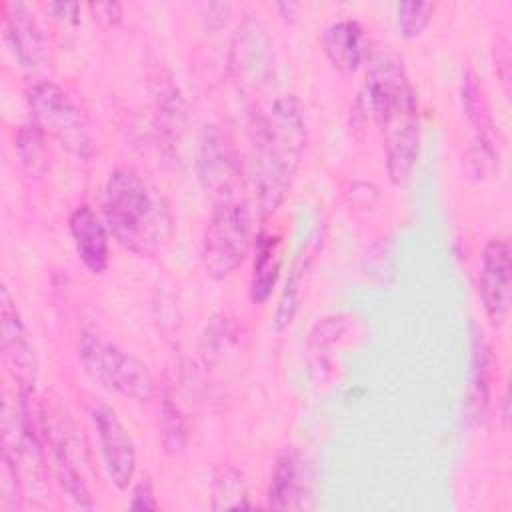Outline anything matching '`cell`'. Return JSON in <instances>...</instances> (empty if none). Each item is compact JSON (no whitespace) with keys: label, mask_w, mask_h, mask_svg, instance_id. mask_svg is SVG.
Masks as SVG:
<instances>
[{"label":"cell","mask_w":512,"mask_h":512,"mask_svg":"<svg viewBox=\"0 0 512 512\" xmlns=\"http://www.w3.org/2000/svg\"><path fill=\"white\" fill-rule=\"evenodd\" d=\"M368 98L382 136L388 178L394 186H406L420 152V114L404 60L392 46L370 56Z\"/></svg>","instance_id":"cell-1"},{"label":"cell","mask_w":512,"mask_h":512,"mask_svg":"<svg viewBox=\"0 0 512 512\" xmlns=\"http://www.w3.org/2000/svg\"><path fill=\"white\" fill-rule=\"evenodd\" d=\"M104 218L118 244L156 256L172 238L174 220L164 196L132 166H116L104 186Z\"/></svg>","instance_id":"cell-2"},{"label":"cell","mask_w":512,"mask_h":512,"mask_svg":"<svg viewBox=\"0 0 512 512\" xmlns=\"http://www.w3.org/2000/svg\"><path fill=\"white\" fill-rule=\"evenodd\" d=\"M304 106L294 94L276 98L256 114V190L262 214L288 196L306 148Z\"/></svg>","instance_id":"cell-3"},{"label":"cell","mask_w":512,"mask_h":512,"mask_svg":"<svg viewBox=\"0 0 512 512\" xmlns=\"http://www.w3.org/2000/svg\"><path fill=\"white\" fill-rule=\"evenodd\" d=\"M252 244V212L240 182L216 190L212 216L202 240V264L210 278L230 276L248 256Z\"/></svg>","instance_id":"cell-4"},{"label":"cell","mask_w":512,"mask_h":512,"mask_svg":"<svg viewBox=\"0 0 512 512\" xmlns=\"http://www.w3.org/2000/svg\"><path fill=\"white\" fill-rule=\"evenodd\" d=\"M78 358L90 378L104 388L114 390L136 402H148L154 396V378L148 366L134 354L114 342L104 340L92 330L78 336Z\"/></svg>","instance_id":"cell-5"},{"label":"cell","mask_w":512,"mask_h":512,"mask_svg":"<svg viewBox=\"0 0 512 512\" xmlns=\"http://www.w3.org/2000/svg\"><path fill=\"white\" fill-rule=\"evenodd\" d=\"M32 122L78 158H90L94 140L74 100L54 82L38 80L26 92Z\"/></svg>","instance_id":"cell-6"},{"label":"cell","mask_w":512,"mask_h":512,"mask_svg":"<svg viewBox=\"0 0 512 512\" xmlns=\"http://www.w3.org/2000/svg\"><path fill=\"white\" fill-rule=\"evenodd\" d=\"M232 72L240 92L246 98H256V94H260L272 82V38L262 20L254 16H248L236 30L232 42Z\"/></svg>","instance_id":"cell-7"},{"label":"cell","mask_w":512,"mask_h":512,"mask_svg":"<svg viewBox=\"0 0 512 512\" xmlns=\"http://www.w3.org/2000/svg\"><path fill=\"white\" fill-rule=\"evenodd\" d=\"M88 416L100 444L108 478L118 490H128L136 474V446L128 428L122 424L118 414L100 400L90 404Z\"/></svg>","instance_id":"cell-8"},{"label":"cell","mask_w":512,"mask_h":512,"mask_svg":"<svg viewBox=\"0 0 512 512\" xmlns=\"http://www.w3.org/2000/svg\"><path fill=\"white\" fill-rule=\"evenodd\" d=\"M0 344L4 364L14 378L18 390L32 392L36 380V354L30 332L20 316L8 286L0 290Z\"/></svg>","instance_id":"cell-9"},{"label":"cell","mask_w":512,"mask_h":512,"mask_svg":"<svg viewBox=\"0 0 512 512\" xmlns=\"http://www.w3.org/2000/svg\"><path fill=\"white\" fill-rule=\"evenodd\" d=\"M506 238H490L480 262V298L492 326H502L510 310L512 264Z\"/></svg>","instance_id":"cell-10"},{"label":"cell","mask_w":512,"mask_h":512,"mask_svg":"<svg viewBox=\"0 0 512 512\" xmlns=\"http://www.w3.org/2000/svg\"><path fill=\"white\" fill-rule=\"evenodd\" d=\"M50 430V444L54 450L56 466H58V478L66 494L80 506V508H94L96 504L92 502V494L84 482L82 476V444L80 438L74 434L72 422H54L48 426Z\"/></svg>","instance_id":"cell-11"},{"label":"cell","mask_w":512,"mask_h":512,"mask_svg":"<svg viewBox=\"0 0 512 512\" xmlns=\"http://www.w3.org/2000/svg\"><path fill=\"white\" fill-rule=\"evenodd\" d=\"M4 36L20 66L34 70L46 58V40L34 14L22 2H4Z\"/></svg>","instance_id":"cell-12"},{"label":"cell","mask_w":512,"mask_h":512,"mask_svg":"<svg viewBox=\"0 0 512 512\" xmlns=\"http://www.w3.org/2000/svg\"><path fill=\"white\" fill-rule=\"evenodd\" d=\"M462 106L468 116V120L474 126V156L472 162L478 168V172H486L488 168H494L498 160V152L494 150V126L488 112V104L482 92V84L478 82V76L468 70L462 78Z\"/></svg>","instance_id":"cell-13"},{"label":"cell","mask_w":512,"mask_h":512,"mask_svg":"<svg viewBox=\"0 0 512 512\" xmlns=\"http://www.w3.org/2000/svg\"><path fill=\"white\" fill-rule=\"evenodd\" d=\"M68 228L84 268L92 274L104 272L110 260V244L106 226L102 224L98 214L88 204H80L72 210L68 218Z\"/></svg>","instance_id":"cell-14"},{"label":"cell","mask_w":512,"mask_h":512,"mask_svg":"<svg viewBox=\"0 0 512 512\" xmlns=\"http://www.w3.org/2000/svg\"><path fill=\"white\" fill-rule=\"evenodd\" d=\"M322 48L336 72L352 76L366 58V34L360 22L340 18L330 22L322 32Z\"/></svg>","instance_id":"cell-15"},{"label":"cell","mask_w":512,"mask_h":512,"mask_svg":"<svg viewBox=\"0 0 512 512\" xmlns=\"http://www.w3.org/2000/svg\"><path fill=\"white\" fill-rule=\"evenodd\" d=\"M306 472L302 458L296 450L282 452L270 472L266 502L274 510H288L302 506V494L306 492Z\"/></svg>","instance_id":"cell-16"},{"label":"cell","mask_w":512,"mask_h":512,"mask_svg":"<svg viewBox=\"0 0 512 512\" xmlns=\"http://www.w3.org/2000/svg\"><path fill=\"white\" fill-rule=\"evenodd\" d=\"M318 246H320V236H310L308 242L302 246L300 254L296 256L290 272H288V278L284 282V290L280 294V300H278V306L274 310V318H272V324L276 330H282L286 328L300 304H302V296H304V286H306V278L310 274V268H312V262H314V256L318 252Z\"/></svg>","instance_id":"cell-17"},{"label":"cell","mask_w":512,"mask_h":512,"mask_svg":"<svg viewBox=\"0 0 512 512\" xmlns=\"http://www.w3.org/2000/svg\"><path fill=\"white\" fill-rule=\"evenodd\" d=\"M282 268L280 236L260 232L256 236V256L250 280V298L254 304H264L276 286Z\"/></svg>","instance_id":"cell-18"},{"label":"cell","mask_w":512,"mask_h":512,"mask_svg":"<svg viewBox=\"0 0 512 512\" xmlns=\"http://www.w3.org/2000/svg\"><path fill=\"white\" fill-rule=\"evenodd\" d=\"M214 510L250 508L248 488L244 476L234 466H220L212 476V504Z\"/></svg>","instance_id":"cell-19"},{"label":"cell","mask_w":512,"mask_h":512,"mask_svg":"<svg viewBox=\"0 0 512 512\" xmlns=\"http://www.w3.org/2000/svg\"><path fill=\"white\" fill-rule=\"evenodd\" d=\"M488 346L480 336L474 338L472 352V382H470V408L474 416H480L488 404V382H490V354Z\"/></svg>","instance_id":"cell-20"},{"label":"cell","mask_w":512,"mask_h":512,"mask_svg":"<svg viewBox=\"0 0 512 512\" xmlns=\"http://www.w3.org/2000/svg\"><path fill=\"white\" fill-rule=\"evenodd\" d=\"M158 430H160V440L166 452L176 454L186 446V438H188L186 420L170 396H164L160 404Z\"/></svg>","instance_id":"cell-21"},{"label":"cell","mask_w":512,"mask_h":512,"mask_svg":"<svg viewBox=\"0 0 512 512\" xmlns=\"http://www.w3.org/2000/svg\"><path fill=\"white\" fill-rule=\"evenodd\" d=\"M44 132L30 120L16 132V150L30 174H40L44 168Z\"/></svg>","instance_id":"cell-22"},{"label":"cell","mask_w":512,"mask_h":512,"mask_svg":"<svg viewBox=\"0 0 512 512\" xmlns=\"http://www.w3.org/2000/svg\"><path fill=\"white\" fill-rule=\"evenodd\" d=\"M434 14V4L432 2H398L396 4V24L398 30L404 38H416L420 36L426 26L430 24Z\"/></svg>","instance_id":"cell-23"},{"label":"cell","mask_w":512,"mask_h":512,"mask_svg":"<svg viewBox=\"0 0 512 512\" xmlns=\"http://www.w3.org/2000/svg\"><path fill=\"white\" fill-rule=\"evenodd\" d=\"M20 470L8 452H2V470H0V490H2V504L4 510H18L20 508Z\"/></svg>","instance_id":"cell-24"},{"label":"cell","mask_w":512,"mask_h":512,"mask_svg":"<svg viewBox=\"0 0 512 512\" xmlns=\"http://www.w3.org/2000/svg\"><path fill=\"white\" fill-rule=\"evenodd\" d=\"M128 508H132V510H156L158 508V502H156V496H154V490H152V484L148 478H142L132 488Z\"/></svg>","instance_id":"cell-25"},{"label":"cell","mask_w":512,"mask_h":512,"mask_svg":"<svg viewBox=\"0 0 512 512\" xmlns=\"http://www.w3.org/2000/svg\"><path fill=\"white\" fill-rule=\"evenodd\" d=\"M48 10H52L54 16H58L62 20H76L80 4H76V2H50Z\"/></svg>","instance_id":"cell-26"}]
</instances>
